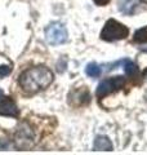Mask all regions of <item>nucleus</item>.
Wrapping results in <instances>:
<instances>
[{"mask_svg":"<svg viewBox=\"0 0 147 155\" xmlns=\"http://www.w3.org/2000/svg\"><path fill=\"white\" fill-rule=\"evenodd\" d=\"M53 72L45 66H35L19 75L18 83L26 93H36L49 87L53 81Z\"/></svg>","mask_w":147,"mask_h":155,"instance_id":"nucleus-1","label":"nucleus"},{"mask_svg":"<svg viewBox=\"0 0 147 155\" xmlns=\"http://www.w3.org/2000/svg\"><path fill=\"white\" fill-rule=\"evenodd\" d=\"M129 35V28L122 23L117 22L116 19H109L101 31V39L106 41L122 40Z\"/></svg>","mask_w":147,"mask_h":155,"instance_id":"nucleus-2","label":"nucleus"},{"mask_svg":"<svg viewBox=\"0 0 147 155\" xmlns=\"http://www.w3.org/2000/svg\"><path fill=\"white\" fill-rule=\"evenodd\" d=\"M68 34L66 27L60 22H53L45 28V39L51 45H60L67 41Z\"/></svg>","mask_w":147,"mask_h":155,"instance_id":"nucleus-3","label":"nucleus"},{"mask_svg":"<svg viewBox=\"0 0 147 155\" xmlns=\"http://www.w3.org/2000/svg\"><path fill=\"white\" fill-rule=\"evenodd\" d=\"M125 85V78L124 76H112L110 79H106L103 81H101V84L97 87L96 94L98 98H103L105 96L112 93L121 89Z\"/></svg>","mask_w":147,"mask_h":155,"instance_id":"nucleus-4","label":"nucleus"},{"mask_svg":"<svg viewBox=\"0 0 147 155\" xmlns=\"http://www.w3.org/2000/svg\"><path fill=\"white\" fill-rule=\"evenodd\" d=\"M32 132L31 129L26 128V125L23 127H19L17 133H16V145L19 149H28L32 146Z\"/></svg>","mask_w":147,"mask_h":155,"instance_id":"nucleus-5","label":"nucleus"},{"mask_svg":"<svg viewBox=\"0 0 147 155\" xmlns=\"http://www.w3.org/2000/svg\"><path fill=\"white\" fill-rule=\"evenodd\" d=\"M0 115L13 116V118H16V116L19 115L17 105L11 97H5V98H3L0 101Z\"/></svg>","mask_w":147,"mask_h":155,"instance_id":"nucleus-6","label":"nucleus"},{"mask_svg":"<svg viewBox=\"0 0 147 155\" xmlns=\"http://www.w3.org/2000/svg\"><path fill=\"white\" fill-rule=\"evenodd\" d=\"M94 150L100 151H111L112 150V142L106 136H97L94 140Z\"/></svg>","mask_w":147,"mask_h":155,"instance_id":"nucleus-7","label":"nucleus"},{"mask_svg":"<svg viewBox=\"0 0 147 155\" xmlns=\"http://www.w3.org/2000/svg\"><path fill=\"white\" fill-rule=\"evenodd\" d=\"M136 7H137V3L134 0H119L120 12L125 13V14H133Z\"/></svg>","mask_w":147,"mask_h":155,"instance_id":"nucleus-8","label":"nucleus"},{"mask_svg":"<svg viewBox=\"0 0 147 155\" xmlns=\"http://www.w3.org/2000/svg\"><path fill=\"white\" fill-rule=\"evenodd\" d=\"M121 64L124 65V69H125L126 75H129V76L137 75V72H138V67H137V65L134 64L133 61H130V60H122Z\"/></svg>","mask_w":147,"mask_h":155,"instance_id":"nucleus-9","label":"nucleus"},{"mask_svg":"<svg viewBox=\"0 0 147 155\" xmlns=\"http://www.w3.org/2000/svg\"><path fill=\"white\" fill-rule=\"evenodd\" d=\"M85 72H87V75L88 76H90V78H98L101 75V66L100 65H97L94 64V62H92V64H89L87 67H85Z\"/></svg>","mask_w":147,"mask_h":155,"instance_id":"nucleus-10","label":"nucleus"},{"mask_svg":"<svg viewBox=\"0 0 147 155\" xmlns=\"http://www.w3.org/2000/svg\"><path fill=\"white\" fill-rule=\"evenodd\" d=\"M133 39L136 43H147V26L137 30Z\"/></svg>","mask_w":147,"mask_h":155,"instance_id":"nucleus-11","label":"nucleus"},{"mask_svg":"<svg viewBox=\"0 0 147 155\" xmlns=\"http://www.w3.org/2000/svg\"><path fill=\"white\" fill-rule=\"evenodd\" d=\"M11 71H12V67L9 65H2L0 66V78H4V76L9 75Z\"/></svg>","mask_w":147,"mask_h":155,"instance_id":"nucleus-12","label":"nucleus"},{"mask_svg":"<svg viewBox=\"0 0 147 155\" xmlns=\"http://www.w3.org/2000/svg\"><path fill=\"white\" fill-rule=\"evenodd\" d=\"M109 2H110V0H94L96 4H98V5H102V7L106 5V4L109 3Z\"/></svg>","mask_w":147,"mask_h":155,"instance_id":"nucleus-13","label":"nucleus"},{"mask_svg":"<svg viewBox=\"0 0 147 155\" xmlns=\"http://www.w3.org/2000/svg\"><path fill=\"white\" fill-rule=\"evenodd\" d=\"M0 98H3V91L0 89Z\"/></svg>","mask_w":147,"mask_h":155,"instance_id":"nucleus-14","label":"nucleus"},{"mask_svg":"<svg viewBox=\"0 0 147 155\" xmlns=\"http://www.w3.org/2000/svg\"><path fill=\"white\" fill-rule=\"evenodd\" d=\"M141 2H143V3H147V0H141Z\"/></svg>","mask_w":147,"mask_h":155,"instance_id":"nucleus-15","label":"nucleus"}]
</instances>
